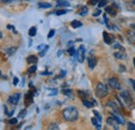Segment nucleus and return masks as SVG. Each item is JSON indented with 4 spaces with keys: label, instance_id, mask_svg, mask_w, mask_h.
<instances>
[{
    "label": "nucleus",
    "instance_id": "obj_33",
    "mask_svg": "<svg viewBox=\"0 0 135 130\" xmlns=\"http://www.w3.org/2000/svg\"><path fill=\"white\" fill-rule=\"evenodd\" d=\"M93 113H94V114H95V117H96V118H97V119H98L100 122H102V117H101V114H99V112H97V110H94Z\"/></svg>",
    "mask_w": 135,
    "mask_h": 130
},
{
    "label": "nucleus",
    "instance_id": "obj_9",
    "mask_svg": "<svg viewBox=\"0 0 135 130\" xmlns=\"http://www.w3.org/2000/svg\"><path fill=\"white\" fill-rule=\"evenodd\" d=\"M103 38H104V42H105L106 44H108V45L112 44V42H113V38H112L109 33H107L106 31H104V32H103Z\"/></svg>",
    "mask_w": 135,
    "mask_h": 130
},
{
    "label": "nucleus",
    "instance_id": "obj_48",
    "mask_svg": "<svg viewBox=\"0 0 135 130\" xmlns=\"http://www.w3.org/2000/svg\"><path fill=\"white\" fill-rule=\"evenodd\" d=\"M61 53H62V51H59V52H58V56H60V55H61Z\"/></svg>",
    "mask_w": 135,
    "mask_h": 130
},
{
    "label": "nucleus",
    "instance_id": "obj_40",
    "mask_svg": "<svg viewBox=\"0 0 135 130\" xmlns=\"http://www.w3.org/2000/svg\"><path fill=\"white\" fill-rule=\"evenodd\" d=\"M100 15H101V11H100V10H97V11L93 14V16L94 17H98V16H100Z\"/></svg>",
    "mask_w": 135,
    "mask_h": 130
},
{
    "label": "nucleus",
    "instance_id": "obj_50",
    "mask_svg": "<svg viewBox=\"0 0 135 130\" xmlns=\"http://www.w3.org/2000/svg\"><path fill=\"white\" fill-rule=\"evenodd\" d=\"M2 77V73H1V71H0V78Z\"/></svg>",
    "mask_w": 135,
    "mask_h": 130
},
{
    "label": "nucleus",
    "instance_id": "obj_44",
    "mask_svg": "<svg viewBox=\"0 0 135 130\" xmlns=\"http://www.w3.org/2000/svg\"><path fill=\"white\" fill-rule=\"evenodd\" d=\"M18 82H19V79H18L17 77H15V78H14V84H15V85H17Z\"/></svg>",
    "mask_w": 135,
    "mask_h": 130
},
{
    "label": "nucleus",
    "instance_id": "obj_4",
    "mask_svg": "<svg viewBox=\"0 0 135 130\" xmlns=\"http://www.w3.org/2000/svg\"><path fill=\"white\" fill-rule=\"evenodd\" d=\"M108 84H109V86L112 87L113 90H120V89H122L120 82L118 81V79L117 77H111V78H109Z\"/></svg>",
    "mask_w": 135,
    "mask_h": 130
},
{
    "label": "nucleus",
    "instance_id": "obj_45",
    "mask_svg": "<svg viewBox=\"0 0 135 130\" xmlns=\"http://www.w3.org/2000/svg\"><path fill=\"white\" fill-rule=\"evenodd\" d=\"M7 28H8V29H13V30L15 29V27H14V26H12V25H7Z\"/></svg>",
    "mask_w": 135,
    "mask_h": 130
},
{
    "label": "nucleus",
    "instance_id": "obj_2",
    "mask_svg": "<svg viewBox=\"0 0 135 130\" xmlns=\"http://www.w3.org/2000/svg\"><path fill=\"white\" fill-rule=\"evenodd\" d=\"M96 95L99 98H104L108 95V87L102 83V82H99L96 86Z\"/></svg>",
    "mask_w": 135,
    "mask_h": 130
},
{
    "label": "nucleus",
    "instance_id": "obj_32",
    "mask_svg": "<svg viewBox=\"0 0 135 130\" xmlns=\"http://www.w3.org/2000/svg\"><path fill=\"white\" fill-rule=\"evenodd\" d=\"M68 52H69V54H70L71 56H73V55H75V53H76V50H75V48H74V47H71V48H69Z\"/></svg>",
    "mask_w": 135,
    "mask_h": 130
},
{
    "label": "nucleus",
    "instance_id": "obj_3",
    "mask_svg": "<svg viewBox=\"0 0 135 130\" xmlns=\"http://www.w3.org/2000/svg\"><path fill=\"white\" fill-rule=\"evenodd\" d=\"M119 96L124 100V102H125L126 104H128L129 106H132V105L134 104V101H133V99H132L130 93H129L128 91H123V92H120V95H119Z\"/></svg>",
    "mask_w": 135,
    "mask_h": 130
},
{
    "label": "nucleus",
    "instance_id": "obj_29",
    "mask_svg": "<svg viewBox=\"0 0 135 130\" xmlns=\"http://www.w3.org/2000/svg\"><path fill=\"white\" fill-rule=\"evenodd\" d=\"M109 0H99V3H98V5H99V7H103V6H105L106 4H107V2H108Z\"/></svg>",
    "mask_w": 135,
    "mask_h": 130
},
{
    "label": "nucleus",
    "instance_id": "obj_51",
    "mask_svg": "<svg viewBox=\"0 0 135 130\" xmlns=\"http://www.w3.org/2000/svg\"><path fill=\"white\" fill-rule=\"evenodd\" d=\"M132 2H133V4L135 5V0H132Z\"/></svg>",
    "mask_w": 135,
    "mask_h": 130
},
{
    "label": "nucleus",
    "instance_id": "obj_15",
    "mask_svg": "<svg viewBox=\"0 0 135 130\" xmlns=\"http://www.w3.org/2000/svg\"><path fill=\"white\" fill-rule=\"evenodd\" d=\"M91 123H93V125H95V127L97 129H101V122L96 117L95 118H91Z\"/></svg>",
    "mask_w": 135,
    "mask_h": 130
},
{
    "label": "nucleus",
    "instance_id": "obj_18",
    "mask_svg": "<svg viewBox=\"0 0 135 130\" xmlns=\"http://www.w3.org/2000/svg\"><path fill=\"white\" fill-rule=\"evenodd\" d=\"M71 26L73 28H78V27H81L82 26V23L80 21H78V20H73L71 22Z\"/></svg>",
    "mask_w": 135,
    "mask_h": 130
},
{
    "label": "nucleus",
    "instance_id": "obj_36",
    "mask_svg": "<svg viewBox=\"0 0 135 130\" xmlns=\"http://www.w3.org/2000/svg\"><path fill=\"white\" fill-rule=\"evenodd\" d=\"M54 34H55V30L54 29H51L50 31H49V33H48V39H51Z\"/></svg>",
    "mask_w": 135,
    "mask_h": 130
},
{
    "label": "nucleus",
    "instance_id": "obj_14",
    "mask_svg": "<svg viewBox=\"0 0 135 130\" xmlns=\"http://www.w3.org/2000/svg\"><path fill=\"white\" fill-rule=\"evenodd\" d=\"M105 12L108 13L109 15H111V16H115L117 15V11L113 10V6H106L105 7Z\"/></svg>",
    "mask_w": 135,
    "mask_h": 130
},
{
    "label": "nucleus",
    "instance_id": "obj_6",
    "mask_svg": "<svg viewBox=\"0 0 135 130\" xmlns=\"http://www.w3.org/2000/svg\"><path fill=\"white\" fill-rule=\"evenodd\" d=\"M20 98H21V94L20 93H15V94H13V95H11L8 97V102L11 104H13V105H17Z\"/></svg>",
    "mask_w": 135,
    "mask_h": 130
},
{
    "label": "nucleus",
    "instance_id": "obj_27",
    "mask_svg": "<svg viewBox=\"0 0 135 130\" xmlns=\"http://www.w3.org/2000/svg\"><path fill=\"white\" fill-rule=\"evenodd\" d=\"M67 13H68L67 10H59V11H56L54 14L57 15V16H61V15H66Z\"/></svg>",
    "mask_w": 135,
    "mask_h": 130
},
{
    "label": "nucleus",
    "instance_id": "obj_5",
    "mask_svg": "<svg viewBox=\"0 0 135 130\" xmlns=\"http://www.w3.org/2000/svg\"><path fill=\"white\" fill-rule=\"evenodd\" d=\"M75 55H76V58H77V61L79 62V63H83V61H84V56H85V48L83 46H81L80 48L78 49V51L75 53Z\"/></svg>",
    "mask_w": 135,
    "mask_h": 130
},
{
    "label": "nucleus",
    "instance_id": "obj_43",
    "mask_svg": "<svg viewBox=\"0 0 135 130\" xmlns=\"http://www.w3.org/2000/svg\"><path fill=\"white\" fill-rule=\"evenodd\" d=\"M130 83H132V85H133V90L135 91V81L133 79H130Z\"/></svg>",
    "mask_w": 135,
    "mask_h": 130
},
{
    "label": "nucleus",
    "instance_id": "obj_31",
    "mask_svg": "<svg viewBox=\"0 0 135 130\" xmlns=\"http://www.w3.org/2000/svg\"><path fill=\"white\" fill-rule=\"evenodd\" d=\"M35 71H36V65H35V64H33V66H31V67L28 69V73H30V74H31V73H34Z\"/></svg>",
    "mask_w": 135,
    "mask_h": 130
},
{
    "label": "nucleus",
    "instance_id": "obj_30",
    "mask_svg": "<svg viewBox=\"0 0 135 130\" xmlns=\"http://www.w3.org/2000/svg\"><path fill=\"white\" fill-rule=\"evenodd\" d=\"M112 47H113L114 49H119V50H122V51H124V50H125L124 47H123V46H120V44H118V43H114Z\"/></svg>",
    "mask_w": 135,
    "mask_h": 130
},
{
    "label": "nucleus",
    "instance_id": "obj_34",
    "mask_svg": "<svg viewBox=\"0 0 135 130\" xmlns=\"http://www.w3.org/2000/svg\"><path fill=\"white\" fill-rule=\"evenodd\" d=\"M48 129H58V125L56 124V123H52L50 126L48 127Z\"/></svg>",
    "mask_w": 135,
    "mask_h": 130
},
{
    "label": "nucleus",
    "instance_id": "obj_28",
    "mask_svg": "<svg viewBox=\"0 0 135 130\" xmlns=\"http://www.w3.org/2000/svg\"><path fill=\"white\" fill-rule=\"evenodd\" d=\"M78 95L81 99H86L87 98V93H85L83 91H78Z\"/></svg>",
    "mask_w": 135,
    "mask_h": 130
},
{
    "label": "nucleus",
    "instance_id": "obj_13",
    "mask_svg": "<svg viewBox=\"0 0 135 130\" xmlns=\"http://www.w3.org/2000/svg\"><path fill=\"white\" fill-rule=\"evenodd\" d=\"M107 106H108V107H111L113 110H115V112H117V114H119V109H118V105H117V103H115V102H113V101H108Z\"/></svg>",
    "mask_w": 135,
    "mask_h": 130
},
{
    "label": "nucleus",
    "instance_id": "obj_46",
    "mask_svg": "<svg viewBox=\"0 0 135 130\" xmlns=\"http://www.w3.org/2000/svg\"><path fill=\"white\" fill-rule=\"evenodd\" d=\"M130 27H131L133 30H135V24H131V25H130Z\"/></svg>",
    "mask_w": 135,
    "mask_h": 130
},
{
    "label": "nucleus",
    "instance_id": "obj_25",
    "mask_svg": "<svg viewBox=\"0 0 135 130\" xmlns=\"http://www.w3.org/2000/svg\"><path fill=\"white\" fill-rule=\"evenodd\" d=\"M48 49H49V46H48V45H46V47H45V48L42 49V50L40 51V56H41V57L45 56V54H46V52L48 51Z\"/></svg>",
    "mask_w": 135,
    "mask_h": 130
},
{
    "label": "nucleus",
    "instance_id": "obj_41",
    "mask_svg": "<svg viewBox=\"0 0 135 130\" xmlns=\"http://www.w3.org/2000/svg\"><path fill=\"white\" fill-rule=\"evenodd\" d=\"M126 71V67L125 66H119V72H125Z\"/></svg>",
    "mask_w": 135,
    "mask_h": 130
},
{
    "label": "nucleus",
    "instance_id": "obj_21",
    "mask_svg": "<svg viewBox=\"0 0 135 130\" xmlns=\"http://www.w3.org/2000/svg\"><path fill=\"white\" fill-rule=\"evenodd\" d=\"M27 63L29 64H36L37 63V57L35 55H30L27 57Z\"/></svg>",
    "mask_w": 135,
    "mask_h": 130
},
{
    "label": "nucleus",
    "instance_id": "obj_1",
    "mask_svg": "<svg viewBox=\"0 0 135 130\" xmlns=\"http://www.w3.org/2000/svg\"><path fill=\"white\" fill-rule=\"evenodd\" d=\"M78 109L74 106H69L66 107L64 110H62V117L64 119L68 121V122H75L77 119H78Z\"/></svg>",
    "mask_w": 135,
    "mask_h": 130
},
{
    "label": "nucleus",
    "instance_id": "obj_37",
    "mask_svg": "<svg viewBox=\"0 0 135 130\" xmlns=\"http://www.w3.org/2000/svg\"><path fill=\"white\" fill-rule=\"evenodd\" d=\"M99 3V0H89V4L90 5H97Z\"/></svg>",
    "mask_w": 135,
    "mask_h": 130
},
{
    "label": "nucleus",
    "instance_id": "obj_23",
    "mask_svg": "<svg viewBox=\"0 0 135 130\" xmlns=\"http://www.w3.org/2000/svg\"><path fill=\"white\" fill-rule=\"evenodd\" d=\"M61 92H62V94H64V95H66V96H68V97H71V96L73 95V91H72L71 89H66V90H62Z\"/></svg>",
    "mask_w": 135,
    "mask_h": 130
},
{
    "label": "nucleus",
    "instance_id": "obj_39",
    "mask_svg": "<svg viewBox=\"0 0 135 130\" xmlns=\"http://www.w3.org/2000/svg\"><path fill=\"white\" fill-rule=\"evenodd\" d=\"M128 127H129V129H132V130H135V124L133 123H128Z\"/></svg>",
    "mask_w": 135,
    "mask_h": 130
},
{
    "label": "nucleus",
    "instance_id": "obj_42",
    "mask_svg": "<svg viewBox=\"0 0 135 130\" xmlns=\"http://www.w3.org/2000/svg\"><path fill=\"white\" fill-rule=\"evenodd\" d=\"M45 47H46V45H44V44H42V45H40V46L37 47V50H40V51H41L42 49H44V48H45Z\"/></svg>",
    "mask_w": 135,
    "mask_h": 130
},
{
    "label": "nucleus",
    "instance_id": "obj_19",
    "mask_svg": "<svg viewBox=\"0 0 135 130\" xmlns=\"http://www.w3.org/2000/svg\"><path fill=\"white\" fill-rule=\"evenodd\" d=\"M38 7L40 8H50V7H52V4L49 2H40Z\"/></svg>",
    "mask_w": 135,
    "mask_h": 130
},
{
    "label": "nucleus",
    "instance_id": "obj_17",
    "mask_svg": "<svg viewBox=\"0 0 135 130\" xmlns=\"http://www.w3.org/2000/svg\"><path fill=\"white\" fill-rule=\"evenodd\" d=\"M114 57L117 59H125V58H127V55L125 53H123V51H122V52H115L114 53Z\"/></svg>",
    "mask_w": 135,
    "mask_h": 130
},
{
    "label": "nucleus",
    "instance_id": "obj_22",
    "mask_svg": "<svg viewBox=\"0 0 135 130\" xmlns=\"http://www.w3.org/2000/svg\"><path fill=\"white\" fill-rule=\"evenodd\" d=\"M6 51V53L11 56V55H14L15 53H16V51H17V47H12V48H8L5 50Z\"/></svg>",
    "mask_w": 135,
    "mask_h": 130
},
{
    "label": "nucleus",
    "instance_id": "obj_26",
    "mask_svg": "<svg viewBox=\"0 0 135 130\" xmlns=\"http://www.w3.org/2000/svg\"><path fill=\"white\" fill-rule=\"evenodd\" d=\"M28 34H29L30 36H34V35L36 34V27L32 26V27L29 29V31H28Z\"/></svg>",
    "mask_w": 135,
    "mask_h": 130
},
{
    "label": "nucleus",
    "instance_id": "obj_10",
    "mask_svg": "<svg viewBox=\"0 0 135 130\" xmlns=\"http://www.w3.org/2000/svg\"><path fill=\"white\" fill-rule=\"evenodd\" d=\"M82 103H83V105H84L85 107H87V108H91V107H94L96 105V101L95 100L89 101L87 99H82Z\"/></svg>",
    "mask_w": 135,
    "mask_h": 130
},
{
    "label": "nucleus",
    "instance_id": "obj_11",
    "mask_svg": "<svg viewBox=\"0 0 135 130\" xmlns=\"http://www.w3.org/2000/svg\"><path fill=\"white\" fill-rule=\"evenodd\" d=\"M118 114H114V113H111V117H112V118H114V120L118 122V124H125V120H124V118L119 117Z\"/></svg>",
    "mask_w": 135,
    "mask_h": 130
},
{
    "label": "nucleus",
    "instance_id": "obj_20",
    "mask_svg": "<svg viewBox=\"0 0 135 130\" xmlns=\"http://www.w3.org/2000/svg\"><path fill=\"white\" fill-rule=\"evenodd\" d=\"M87 13H88V8H87V6H82L80 10H79V15L82 17H85L87 15Z\"/></svg>",
    "mask_w": 135,
    "mask_h": 130
},
{
    "label": "nucleus",
    "instance_id": "obj_49",
    "mask_svg": "<svg viewBox=\"0 0 135 130\" xmlns=\"http://www.w3.org/2000/svg\"><path fill=\"white\" fill-rule=\"evenodd\" d=\"M2 36H3V35H2V32H1V31H0V40H1V39H2Z\"/></svg>",
    "mask_w": 135,
    "mask_h": 130
},
{
    "label": "nucleus",
    "instance_id": "obj_7",
    "mask_svg": "<svg viewBox=\"0 0 135 130\" xmlns=\"http://www.w3.org/2000/svg\"><path fill=\"white\" fill-rule=\"evenodd\" d=\"M107 124L109 125V126H111V127H113L114 129H118V123L114 120V118H112V117H109L108 119H107Z\"/></svg>",
    "mask_w": 135,
    "mask_h": 130
},
{
    "label": "nucleus",
    "instance_id": "obj_47",
    "mask_svg": "<svg viewBox=\"0 0 135 130\" xmlns=\"http://www.w3.org/2000/svg\"><path fill=\"white\" fill-rule=\"evenodd\" d=\"M2 2H5V3H7V2H11V1H13V0H1Z\"/></svg>",
    "mask_w": 135,
    "mask_h": 130
},
{
    "label": "nucleus",
    "instance_id": "obj_8",
    "mask_svg": "<svg viewBox=\"0 0 135 130\" xmlns=\"http://www.w3.org/2000/svg\"><path fill=\"white\" fill-rule=\"evenodd\" d=\"M127 38H128V41L131 43V44H133L135 45V30H129L128 32H127Z\"/></svg>",
    "mask_w": 135,
    "mask_h": 130
},
{
    "label": "nucleus",
    "instance_id": "obj_35",
    "mask_svg": "<svg viewBox=\"0 0 135 130\" xmlns=\"http://www.w3.org/2000/svg\"><path fill=\"white\" fill-rule=\"evenodd\" d=\"M17 122H18L17 118H13V119H11V120L8 121V123H9V124H12V125H14V124H17Z\"/></svg>",
    "mask_w": 135,
    "mask_h": 130
},
{
    "label": "nucleus",
    "instance_id": "obj_52",
    "mask_svg": "<svg viewBox=\"0 0 135 130\" xmlns=\"http://www.w3.org/2000/svg\"><path fill=\"white\" fill-rule=\"evenodd\" d=\"M133 63H134V67H135V58L133 59Z\"/></svg>",
    "mask_w": 135,
    "mask_h": 130
},
{
    "label": "nucleus",
    "instance_id": "obj_16",
    "mask_svg": "<svg viewBox=\"0 0 135 130\" xmlns=\"http://www.w3.org/2000/svg\"><path fill=\"white\" fill-rule=\"evenodd\" d=\"M56 5L57 6H66V7H68V6H70V3L68 2L67 0H57L56 1Z\"/></svg>",
    "mask_w": 135,
    "mask_h": 130
},
{
    "label": "nucleus",
    "instance_id": "obj_12",
    "mask_svg": "<svg viewBox=\"0 0 135 130\" xmlns=\"http://www.w3.org/2000/svg\"><path fill=\"white\" fill-rule=\"evenodd\" d=\"M87 65L88 67L90 68V69H94L96 65H97V59L95 58V57H88V59H87Z\"/></svg>",
    "mask_w": 135,
    "mask_h": 130
},
{
    "label": "nucleus",
    "instance_id": "obj_24",
    "mask_svg": "<svg viewBox=\"0 0 135 130\" xmlns=\"http://www.w3.org/2000/svg\"><path fill=\"white\" fill-rule=\"evenodd\" d=\"M25 103H26V105H29L30 103H32V95H30V94H27L26 95Z\"/></svg>",
    "mask_w": 135,
    "mask_h": 130
},
{
    "label": "nucleus",
    "instance_id": "obj_38",
    "mask_svg": "<svg viewBox=\"0 0 135 130\" xmlns=\"http://www.w3.org/2000/svg\"><path fill=\"white\" fill-rule=\"evenodd\" d=\"M25 115H26V110H25V109L21 110V113L19 114V117H20V118H24Z\"/></svg>",
    "mask_w": 135,
    "mask_h": 130
}]
</instances>
